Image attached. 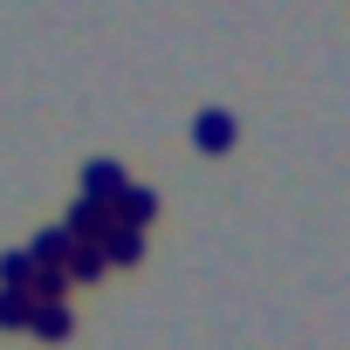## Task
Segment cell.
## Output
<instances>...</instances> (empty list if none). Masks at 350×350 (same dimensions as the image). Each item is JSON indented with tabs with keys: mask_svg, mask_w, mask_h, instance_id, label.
<instances>
[{
	"mask_svg": "<svg viewBox=\"0 0 350 350\" xmlns=\"http://www.w3.org/2000/svg\"><path fill=\"white\" fill-rule=\"evenodd\" d=\"M62 227H69V241H103V234L117 227V206H103V200H83V193H76Z\"/></svg>",
	"mask_w": 350,
	"mask_h": 350,
	"instance_id": "2",
	"label": "cell"
},
{
	"mask_svg": "<svg viewBox=\"0 0 350 350\" xmlns=\"http://www.w3.org/2000/svg\"><path fill=\"white\" fill-rule=\"evenodd\" d=\"M124 186H131V172H124L117 158H90V165H83V179H76V193H83V200H103V206H117Z\"/></svg>",
	"mask_w": 350,
	"mask_h": 350,
	"instance_id": "1",
	"label": "cell"
},
{
	"mask_svg": "<svg viewBox=\"0 0 350 350\" xmlns=\"http://www.w3.org/2000/svg\"><path fill=\"white\" fill-rule=\"evenodd\" d=\"M28 282H35L28 247H8V254H0V288H28Z\"/></svg>",
	"mask_w": 350,
	"mask_h": 350,
	"instance_id": "10",
	"label": "cell"
},
{
	"mask_svg": "<svg viewBox=\"0 0 350 350\" xmlns=\"http://www.w3.org/2000/svg\"><path fill=\"white\" fill-rule=\"evenodd\" d=\"M28 316H35V295L28 288H0V329H28Z\"/></svg>",
	"mask_w": 350,
	"mask_h": 350,
	"instance_id": "9",
	"label": "cell"
},
{
	"mask_svg": "<svg viewBox=\"0 0 350 350\" xmlns=\"http://www.w3.org/2000/svg\"><path fill=\"white\" fill-rule=\"evenodd\" d=\"M234 137H241V131H234V117H227V110H200V117H193V144H200L206 158L234 151Z\"/></svg>",
	"mask_w": 350,
	"mask_h": 350,
	"instance_id": "3",
	"label": "cell"
},
{
	"mask_svg": "<svg viewBox=\"0 0 350 350\" xmlns=\"http://www.w3.org/2000/svg\"><path fill=\"white\" fill-rule=\"evenodd\" d=\"M28 329H35L42 343H62V336L76 329V316H69V302H35V316H28Z\"/></svg>",
	"mask_w": 350,
	"mask_h": 350,
	"instance_id": "8",
	"label": "cell"
},
{
	"mask_svg": "<svg viewBox=\"0 0 350 350\" xmlns=\"http://www.w3.org/2000/svg\"><path fill=\"white\" fill-rule=\"evenodd\" d=\"M69 247H76V241H69V227H42V234L28 241V261H35V268H62V261H69Z\"/></svg>",
	"mask_w": 350,
	"mask_h": 350,
	"instance_id": "6",
	"label": "cell"
},
{
	"mask_svg": "<svg viewBox=\"0 0 350 350\" xmlns=\"http://www.w3.org/2000/svg\"><path fill=\"white\" fill-rule=\"evenodd\" d=\"M103 261H110V268H137V261H144V227H124V220H117V227L103 234Z\"/></svg>",
	"mask_w": 350,
	"mask_h": 350,
	"instance_id": "4",
	"label": "cell"
},
{
	"mask_svg": "<svg viewBox=\"0 0 350 350\" xmlns=\"http://www.w3.org/2000/svg\"><path fill=\"white\" fill-rule=\"evenodd\" d=\"M117 220H124V227H151V220H158V193H151V186H124V193H117Z\"/></svg>",
	"mask_w": 350,
	"mask_h": 350,
	"instance_id": "5",
	"label": "cell"
},
{
	"mask_svg": "<svg viewBox=\"0 0 350 350\" xmlns=\"http://www.w3.org/2000/svg\"><path fill=\"white\" fill-rule=\"evenodd\" d=\"M62 268H69V282H103V275H110V261H103V241H76Z\"/></svg>",
	"mask_w": 350,
	"mask_h": 350,
	"instance_id": "7",
	"label": "cell"
}]
</instances>
